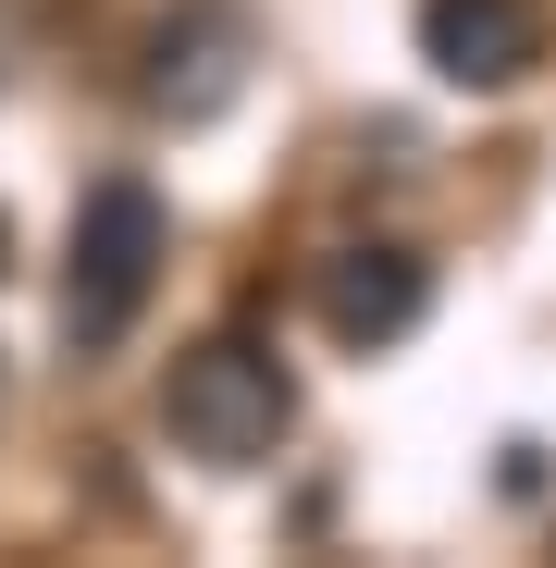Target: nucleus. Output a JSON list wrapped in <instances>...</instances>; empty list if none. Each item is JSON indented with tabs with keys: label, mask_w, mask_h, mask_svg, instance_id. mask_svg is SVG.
I'll list each match as a JSON object with an SVG mask.
<instances>
[{
	"label": "nucleus",
	"mask_w": 556,
	"mask_h": 568,
	"mask_svg": "<svg viewBox=\"0 0 556 568\" xmlns=\"http://www.w3.org/2000/svg\"><path fill=\"white\" fill-rule=\"evenodd\" d=\"M421 62L445 87H519L544 62V13L532 0H421Z\"/></svg>",
	"instance_id": "nucleus-5"
},
{
	"label": "nucleus",
	"mask_w": 556,
	"mask_h": 568,
	"mask_svg": "<svg viewBox=\"0 0 556 568\" xmlns=\"http://www.w3.org/2000/svg\"><path fill=\"white\" fill-rule=\"evenodd\" d=\"M235 87H247V26L223 13V0H199V13H173L149 38V112L211 124V112H235Z\"/></svg>",
	"instance_id": "nucleus-4"
},
{
	"label": "nucleus",
	"mask_w": 556,
	"mask_h": 568,
	"mask_svg": "<svg viewBox=\"0 0 556 568\" xmlns=\"http://www.w3.org/2000/svg\"><path fill=\"white\" fill-rule=\"evenodd\" d=\"M161 433L199 457V469H260L272 445L297 433V384H285V358H272L260 334H199L173 358V384H161Z\"/></svg>",
	"instance_id": "nucleus-2"
},
{
	"label": "nucleus",
	"mask_w": 556,
	"mask_h": 568,
	"mask_svg": "<svg viewBox=\"0 0 556 568\" xmlns=\"http://www.w3.org/2000/svg\"><path fill=\"white\" fill-rule=\"evenodd\" d=\"M421 310H433V260L421 247H334L322 260V334L334 346H396V334H421Z\"/></svg>",
	"instance_id": "nucleus-3"
},
{
	"label": "nucleus",
	"mask_w": 556,
	"mask_h": 568,
	"mask_svg": "<svg viewBox=\"0 0 556 568\" xmlns=\"http://www.w3.org/2000/svg\"><path fill=\"white\" fill-rule=\"evenodd\" d=\"M173 260V223L137 173L112 185H87V211H74V247H62V346L74 358H112L137 322H149V284Z\"/></svg>",
	"instance_id": "nucleus-1"
}]
</instances>
